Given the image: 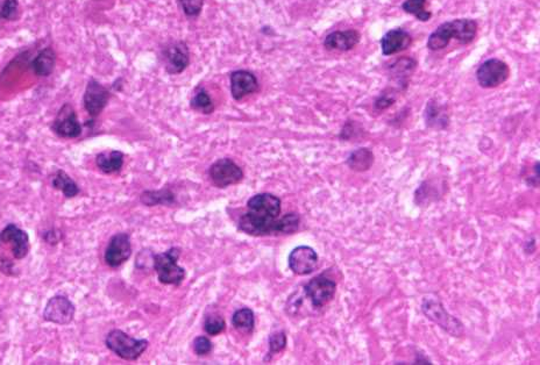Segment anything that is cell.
<instances>
[{
    "instance_id": "cell-1",
    "label": "cell",
    "mask_w": 540,
    "mask_h": 365,
    "mask_svg": "<svg viewBox=\"0 0 540 365\" xmlns=\"http://www.w3.org/2000/svg\"><path fill=\"white\" fill-rule=\"evenodd\" d=\"M248 212L241 215L238 229L252 236L293 234L299 227V215L288 213L279 217L282 202L272 193H259L247 202Z\"/></svg>"
},
{
    "instance_id": "cell-2",
    "label": "cell",
    "mask_w": 540,
    "mask_h": 365,
    "mask_svg": "<svg viewBox=\"0 0 540 365\" xmlns=\"http://www.w3.org/2000/svg\"><path fill=\"white\" fill-rule=\"evenodd\" d=\"M478 33V24L471 19H459L442 24L428 37V47L431 51H440L450 44L452 39L461 44H471Z\"/></svg>"
},
{
    "instance_id": "cell-3",
    "label": "cell",
    "mask_w": 540,
    "mask_h": 365,
    "mask_svg": "<svg viewBox=\"0 0 540 365\" xmlns=\"http://www.w3.org/2000/svg\"><path fill=\"white\" fill-rule=\"evenodd\" d=\"M181 249L173 247L164 253H154L153 268L155 270L161 284L164 285H181L185 279V270L178 265Z\"/></svg>"
},
{
    "instance_id": "cell-4",
    "label": "cell",
    "mask_w": 540,
    "mask_h": 365,
    "mask_svg": "<svg viewBox=\"0 0 540 365\" xmlns=\"http://www.w3.org/2000/svg\"><path fill=\"white\" fill-rule=\"evenodd\" d=\"M106 347L125 361H137L147 348L148 340L134 339L120 329L111 330L105 339Z\"/></svg>"
},
{
    "instance_id": "cell-5",
    "label": "cell",
    "mask_w": 540,
    "mask_h": 365,
    "mask_svg": "<svg viewBox=\"0 0 540 365\" xmlns=\"http://www.w3.org/2000/svg\"><path fill=\"white\" fill-rule=\"evenodd\" d=\"M421 311L426 315V318L435 322L442 329H445L447 333L451 334L452 337H460L461 334L464 333V328H462L460 322L458 321L457 319L453 318L452 315L448 314L442 303L437 301L435 298H431V296L424 298L423 304H421Z\"/></svg>"
},
{
    "instance_id": "cell-6",
    "label": "cell",
    "mask_w": 540,
    "mask_h": 365,
    "mask_svg": "<svg viewBox=\"0 0 540 365\" xmlns=\"http://www.w3.org/2000/svg\"><path fill=\"white\" fill-rule=\"evenodd\" d=\"M209 176L214 186L226 188L243 181V171L232 159H220L211 166Z\"/></svg>"
},
{
    "instance_id": "cell-7",
    "label": "cell",
    "mask_w": 540,
    "mask_h": 365,
    "mask_svg": "<svg viewBox=\"0 0 540 365\" xmlns=\"http://www.w3.org/2000/svg\"><path fill=\"white\" fill-rule=\"evenodd\" d=\"M337 291V283L329 278L325 274L312 278L304 286L305 296L315 308H322L333 299Z\"/></svg>"
},
{
    "instance_id": "cell-8",
    "label": "cell",
    "mask_w": 540,
    "mask_h": 365,
    "mask_svg": "<svg viewBox=\"0 0 540 365\" xmlns=\"http://www.w3.org/2000/svg\"><path fill=\"white\" fill-rule=\"evenodd\" d=\"M509 75L510 69L507 63L497 58H491L482 63L476 73L480 85L487 89L503 84L509 78Z\"/></svg>"
},
{
    "instance_id": "cell-9",
    "label": "cell",
    "mask_w": 540,
    "mask_h": 365,
    "mask_svg": "<svg viewBox=\"0 0 540 365\" xmlns=\"http://www.w3.org/2000/svg\"><path fill=\"white\" fill-rule=\"evenodd\" d=\"M76 313V308L71 301L64 296H55L49 299L44 311V319L46 321L53 322L56 325H69L73 321Z\"/></svg>"
},
{
    "instance_id": "cell-10",
    "label": "cell",
    "mask_w": 540,
    "mask_h": 365,
    "mask_svg": "<svg viewBox=\"0 0 540 365\" xmlns=\"http://www.w3.org/2000/svg\"><path fill=\"white\" fill-rule=\"evenodd\" d=\"M51 130H54L55 134L58 135L60 138L75 139L82 134V126L73 106L70 104L62 106Z\"/></svg>"
},
{
    "instance_id": "cell-11",
    "label": "cell",
    "mask_w": 540,
    "mask_h": 365,
    "mask_svg": "<svg viewBox=\"0 0 540 365\" xmlns=\"http://www.w3.org/2000/svg\"><path fill=\"white\" fill-rule=\"evenodd\" d=\"M318 253L311 247L299 246L291 250L288 263L291 271L297 276H308L318 267Z\"/></svg>"
},
{
    "instance_id": "cell-12",
    "label": "cell",
    "mask_w": 540,
    "mask_h": 365,
    "mask_svg": "<svg viewBox=\"0 0 540 365\" xmlns=\"http://www.w3.org/2000/svg\"><path fill=\"white\" fill-rule=\"evenodd\" d=\"M132 256V243L126 233H118L110 240L105 250L104 260L111 268H118Z\"/></svg>"
},
{
    "instance_id": "cell-13",
    "label": "cell",
    "mask_w": 540,
    "mask_h": 365,
    "mask_svg": "<svg viewBox=\"0 0 540 365\" xmlns=\"http://www.w3.org/2000/svg\"><path fill=\"white\" fill-rule=\"evenodd\" d=\"M164 61L169 75L183 73L190 64V51L184 41L168 44L164 51Z\"/></svg>"
},
{
    "instance_id": "cell-14",
    "label": "cell",
    "mask_w": 540,
    "mask_h": 365,
    "mask_svg": "<svg viewBox=\"0 0 540 365\" xmlns=\"http://www.w3.org/2000/svg\"><path fill=\"white\" fill-rule=\"evenodd\" d=\"M111 94L105 87L96 80H89L84 92V107L91 118H97L105 109L109 103Z\"/></svg>"
},
{
    "instance_id": "cell-15",
    "label": "cell",
    "mask_w": 540,
    "mask_h": 365,
    "mask_svg": "<svg viewBox=\"0 0 540 365\" xmlns=\"http://www.w3.org/2000/svg\"><path fill=\"white\" fill-rule=\"evenodd\" d=\"M0 240L12 246V253L17 260H22L29 253L28 234L15 224H10L0 233Z\"/></svg>"
},
{
    "instance_id": "cell-16",
    "label": "cell",
    "mask_w": 540,
    "mask_h": 365,
    "mask_svg": "<svg viewBox=\"0 0 540 365\" xmlns=\"http://www.w3.org/2000/svg\"><path fill=\"white\" fill-rule=\"evenodd\" d=\"M231 94L236 100H241L247 94H255L260 89V84L254 73L247 70H236L229 76Z\"/></svg>"
},
{
    "instance_id": "cell-17",
    "label": "cell",
    "mask_w": 540,
    "mask_h": 365,
    "mask_svg": "<svg viewBox=\"0 0 540 365\" xmlns=\"http://www.w3.org/2000/svg\"><path fill=\"white\" fill-rule=\"evenodd\" d=\"M360 34L356 30H339L331 33L324 41V46L329 51H351L359 44Z\"/></svg>"
},
{
    "instance_id": "cell-18",
    "label": "cell",
    "mask_w": 540,
    "mask_h": 365,
    "mask_svg": "<svg viewBox=\"0 0 540 365\" xmlns=\"http://www.w3.org/2000/svg\"><path fill=\"white\" fill-rule=\"evenodd\" d=\"M410 44H411V37L409 33H406L403 29L390 30L381 40L382 53L387 56L406 51L410 47Z\"/></svg>"
},
{
    "instance_id": "cell-19",
    "label": "cell",
    "mask_w": 540,
    "mask_h": 365,
    "mask_svg": "<svg viewBox=\"0 0 540 365\" xmlns=\"http://www.w3.org/2000/svg\"><path fill=\"white\" fill-rule=\"evenodd\" d=\"M123 157L125 155L119 150L101 152L96 157V164L104 174H116L123 168Z\"/></svg>"
},
{
    "instance_id": "cell-20",
    "label": "cell",
    "mask_w": 540,
    "mask_h": 365,
    "mask_svg": "<svg viewBox=\"0 0 540 365\" xmlns=\"http://www.w3.org/2000/svg\"><path fill=\"white\" fill-rule=\"evenodd\" d=\"M56 54L51 47L44 48L32 62V69L37 76L47 77L54 71Z\"/></svg>"
},
{
    "instance_id": "cell-21",
    "label": "cell",
    "mask_w": 540,
    "mask_h": 365,
    "mask_svg": "<svg viewBox=\"0 0 540 365\" xmlns=\"http://www.w3.org/2000/svg\"><path fill=\"white\" fill-rule=\"evenodd\" d=\"M51 185L56 190L62 191L67 198H73L80 193L78 185L73 181V178L69 175L66 174L63 170H58L51 179Z\"/></svg>"
},
{
    "instance_id": "cell-22",
    "label": "cell",
    "mask_w": 540,
    "mask_h": 365,
    "mask_svg": "<svg viewBox=\"0 0 540 365\" xmlns=\"http://www.w3.org/2000/svg\"><path fill=\"white\" fill-rule=\"evenodd\" d=\"M141 203L146 206L156 205H171L175 203V195L169 188H162L159 191H145L140 197Z\"/></svg>"
},
{
    "instance_id": "cell-23",
    "label": "cell",
    "mask_w": 540,
    "mask_h": 365,
    "mask_svg": "<svg viewBox=\"0 0 540 365\" xmlns=\"http://www.w3.org/2000/svg\"><path fill=\"white\" fill-rule=\"evenodd\" d=\"M232 325L243 333H253L255 328V314L248 308H240L234 312L232 317Z\"/></svg>"
},
{
    "instance_id": "cell-24",
    "label": "cell",
    "mask_w": 540,
    "mask_h": 365,
    "mask_svg": "<svg viewBox=\"0 0 540 365\" xmlns=\"http://www.w3.org/2000/svg\"><path fill=\"white\" fill-rule=\"evenodd\" d=\"M190 106H191V109H195L197 112L203 113V114H211L214 111V102L211 99L210 94H207L204 87H198L195 90L193 99L190 102Z\"/></svg>"
},
{
    "instance_id": "cell-25",
    "label": "cell",
    "mask_w": 540,
    "mask_h": 365,
    "mask_svg": "<svg viewBox=\"0 0 540 365\" xmlns=\"http://www.w3.org/2000/svg\"><path fill=\"white\" fill-rule=\"evenodd\" d=\"M373 162L374 155L366 148H361L352 152L347 159L348 166L352 168L353 170L356 171L368 170Z\"/></svg>"
},
{
    "instance_id": "cell-26",
    "label": "cell",
    "mask_w": 540,
    "mask_h": 365,
    "mask_svg": "<svg viewBox=\"0 0 540 365\" xmlns=\"http://www.w3.org/2000/svg\"><path fill=\"white\" fill-rule=\"evenodd\" d=\"M426 0H406L403 4V10L406 13L414 15L416 18L419 19L421 21H428L431 18V13L425 10Z\"/></svg>"
},
{
    "instance_id": "cell-27",
    "label": "cell",
    "mask_w": 540,
    "mask_h": 365,
    "mask_svg": "<svg viewBox=\"0 0 540 365\" xmlns=\"http://www.w3.org/2000/svg\"><path fill=\"white\" fill-rule=\"evenodd\" d=\"M268 344V357L265 358V361H269L274 355L279 354V353L286 349V347H287V335L283 330L274 332L269 337Z\"/></svg>"
},
{
    "instance_id": "cell-28",
    "label": "cell",
    "mask_w": 540,
    "mask_h": 365,
    "mask_svg": "<svg viewBox=\"0 0 540 365\" xmlns=\"http://www.w3.org/2000/svg\"><path fill=\"white\" fill-rule=\"evenodd\" d=\"M226 328V322L219 315H210L204 322V330L211 337H217Z\"/></svg>"
},
{
    "instance_id": "cell-29",
    "label": "cell",
    "mask_w": 540,
    "mask_h": 365,
    "mask_svg": "<svg viewBox=\"0 0 540 365\" xmlns=\"http://www.w3.org/2000/svg\"><path fill=\"white\" fill-rule=\"evenodd\" d=\"M18 0H4L0 3V19L15 20L18 18Z\"/></svg>"
},
{
    "instance_id": "cell-30",
    "label": "cell",
    "mask_w": 540,
    "mask_h": 365,
    "mask_svg": "<svg viewBox=\"0 0 540 365\" xmlns=\"http://www.w3.org/2000/svg\"><path fill=\"white\" fill-rule=\"evenodd\" d=\"M426 118H428V125H430V126L440 128L442 123L444 125V127L446 126V116L442 112V109L437 107V106H428Z\"/></svg>"
},
{
    "instance_id": "cell-31",
    "label": "cell",
    "mask_w": 540,
    "mask_h": 365,
    "mask_svg": "<svg viewBox=\"0 0 540 365\" xmlns=\"http://www.w3.org/2000/svg\"><path fill=\"white\" fill-rule=\"evenodd\" d=\"M212 348H214L212 342L207 337L200 335L193 340V349L198 356H205V355L210 354Z\"/></svg>"
},
{
    "instance_id": "cell-32",
    "label": "cell",
    "mask_w": 540,
    "mask_h": 365,
    "mask_svg": "<svg viewBox=\"0 0 540 365\" xmlns=\"http://www.w3.org/2000/svg\"><path fill=\"white\" fill-rule=\"evenodd\" d=\"M182 8L188 17H198L203 8L204 0H180Z\"/></svg>"
},
{
    "instance_id": "cell-33",
    "label": "cell",
    "mask_w": 540,
    "mask_h": 365,
    "mask_svg": "<svg viewBox=\"0 0 540 365\" xmlns=\"http://www.w3.org/2000/svg\"><path fill=\"white\" fill-rule=\"evenodd\" d=\"M394 102H395V99H390L388 97H381L376 102V107L377 109H385L392 105Z\"/></svg>"
}]
</instances>
